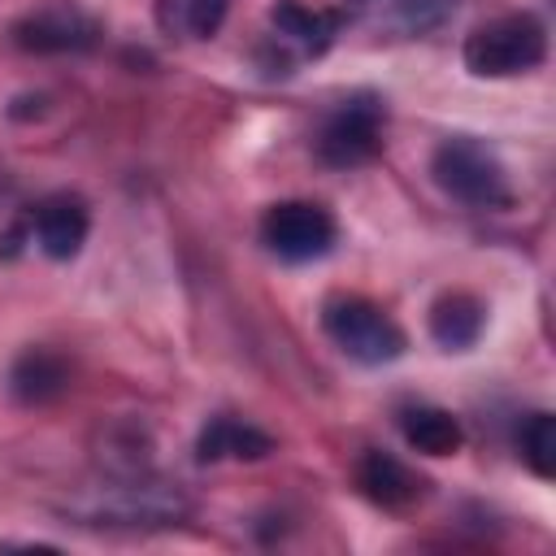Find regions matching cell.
<instances>
[{"label":"cell","mask_w":556,"mask_h":556,"mask_svg":"<svg viewBox=\"0 0 556 556\" xmlns=\"http://www.w3.org/2000/svg\"><path fill=\"white\" fill-rule=\"evenodd\" d=\"M465 70L478 78H513L530 74L547 56V30L534 13H504L465 35Z\"/></svg>","instance_id":"cell-1"},{"label":"cell","mask_w":556,"mask_h":556,"mask_svg":"<svg viewBox=\"0 0 556 556\" xmlns=\"http://www.w3.org/2000/svg\"><path fill=\"white\" fill-rule=\"evenodd\" d=\"M430 174H434L443 195H452L469 208H504L513 200L504 161L495 156V148H486L473 135L443 139L430 156Z\"/></svg>","instance_id":"cell-2"},{"label":"cell","mask_w":556,"mask_h":556,"mask_svg":"<svg viewBox=\"0 0 556 556\" xmlns=\"http://www.w3.org/2000/svg\"><path fill=\"white\" fill-rule=\"evenodd\" d=\"M321 330L356 365H391L404 356V330L365 295H330L321 304Z\"/></svg>","instance_id":"cell-3"},{"label":"cell","mask_w":556,"mask_h":556,"mask_svg":"<svg viewBox=\"0 0 556 556\" xmlns=\"http://www.w3.org/2000/svg\"><path fill=\"white\" fill-rule=\"evenodd\" d=\"M382 130H387V109L378 96L361 91V96H348L321 126L317 135V156L334 169H352V165H365L378 156L382 148Z\"/></svg>","instance_id":"cell-4"},{"label":"cell","mask_w":556,"mask_h":556,"mask_svg":"<svg viewBox=\"0 0 556 556\" xmlns=\"http://www.w3.org/2000/svg\"><path fill=\"white\" fill-rule=\"evenodd\" d=\"M334 235H339V226H334L330 208H321L313 200H282V204H269L261 217V243L278 261H291V265L326 256L334 248Z\"/></svg>","instance_id":"cell-5"},{"label":"cell","mask_w":556,"mask_h":556,"mask_svg":"<svg viewBox=\"0 0 556 556\" xmlns=\"http://www.w3.org/2000/svg\"><path fill=\"white\" fill-rule=\"evenodd\" d=\"M13 43L22 52H87L100 35L96 17L78 4H48L13 22Z\"/></svg>","instance_id":"cell-6"},{"label":"cell","mask_w":556,"mask_h":556,"mask_svg":"<svg viewBox=\"0 0 556 556\" xmlns=\"http://www.w3.org/2000/svg\"><path fill=\"white\" fill-rule=\"evenodd\" d=\"M87 230H91V213L78 195L70 191H56V195H43L30 213V239L39 243L43 256L52 261H70L83 252L87 243Z\"/></svg>","instance_id":"cell-7"},{"label":"cell","mask_w":556,"mask_h":556,"mask_svg":"<svg viewBox=\"0 0 556 556\" xmlns=\"http://www.w3.org/2000/svg\"><path fill=\"white\" fill-rule=\"evenodd\" d=\"M356 486L382 508H413L426 495V482L391 452H365L356 465Z\"/></svg>","instance_id":"cell-8"},{"label":"cell","mask_w":556,"mask_h":556,"mask_svg":"<svg viewBox=\"0 0 556 556\" xmlns=\"http://www.w3.org/2000/svg\"><path fill=\"white\" fill-rule=\"evenodd\" d=\"M269 26H274V43L291 48L295 56H321L334 39V17L330 13H317L300 0H278L269 9Z\"/></svg>","instance_id":"cell-9"},{"label":"cell","mask_w":556,"mask_h":556,"mask_svg":"<svg viewBox=\"0 0 556 556\" xmlns=\"http://www.w3.org/2000/svg\"><path fill=\"white\" fill-rule=\"evenodd\" d=\"M486 326V308L478 295L469 291H447L430 304V339L443 348V352H465L478 343Z\"/></svg>","instance_id":"cell-10"},{"label":"cell","mask_w":556,"mask_h":556,"mask_svg":"<svg viewBox=\"0 0 556 556\" xmlns=\"http://www.w3.org/2000/svg\"><path fill=\"white\" fill-rule=\"evenodd\" d=\"M274 452V439L252 426V421H239V417H213L200 439H195V456L208 465V460H265Z\"/></svg>","instance_id":"cell-11"},{"label":"cell","mask_w":556,"mask_h":556,"mask_svg":"<svg viewBox=\"0 0 556 556\" xmlns=\"http://www.w3.org/2000/svg\"><path fill=\"white\" fill-rule=\"evenodd\" d=\"M70 387V365L52 348H26L9 369V391L22 404H48Z\"/></svg>","instance_id":"cell-12"},{"label":"cell","mask_w":556,"mask_h":556,"mask_svg":"<svg viewBox=\"0 0 556 556\" xmlns=\"http://www.w3.org/2000/svg\"><path fill=\"white\" fill-rule=\"evenodd\" d=\"M400 434L413 452L421 456H452L460 452L465 443V430L460 421L447 413V408H434V404H417V408H404L400 413Z\"/></svg>","instance_id":"cell-13"},{"label":"cell","mask_w":556,"mask_h":556,"mask_svg":"<svg viewBox=\"0 0 556 556\" xmlns=\"http://www.w3.org/2000/svg\"><path fill=\"white\" fill-rule=\"evenodd\" d=\"M156 13V26L169 35V39H213L230 13V0H156L152 4Z\"/></svg>","instance_id":"cell-14"},{"label":"cell","mask_w":556,"mask_h":556,"mask_svg":"<svg viewBox=\"0 0 556 556\" xmlns=\"http://www.w3.org/2000/svg\"><path fill=\"white\" fill-rule=\"evenodd\" d=\"M517 452L534 478H552L556 473V417L530 413L526 426L517 430Z\"/></svg>","instance_id":"cell-15"},{"label":"cell","mask_w":556,"mask_h":556,"mask_svg":"<svg viewBox=\"0 0 556 556\" xmlns=\"http://www.w3.org/2000/svg\"><path fill=\"white\" fill-rule=\"evenodd\" d=\"M452 0H391L387 4V22L400 35H426L447 17Z\"/></svg>","instance_id":"cell-16"},{"label":"cell","mask_w":556,"mask_h":556,"mask_svg":"<svg viewBox=\"0 0 556 556\" xmlns=\"http://www.w3.org/2000/svg\"><path fill=\"white\" fill-rule=\"evenodd\" d=\"M356 4H365V0H356Z\"/></svg>","instance_id":"cell-17"}]
</instances>
